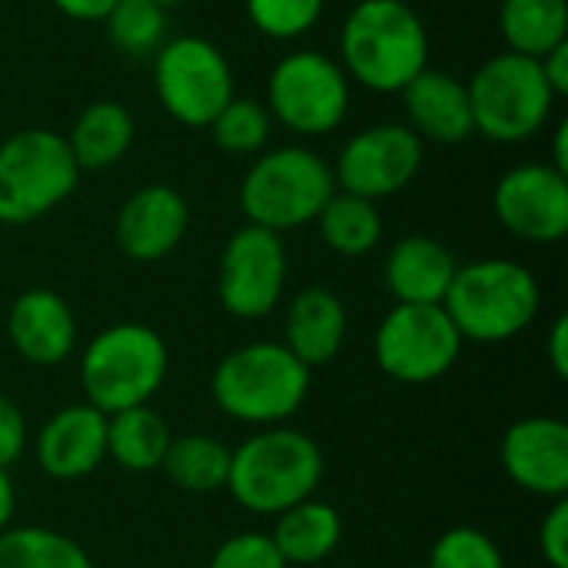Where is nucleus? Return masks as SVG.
<instances>
[{
	"label": "nucleus",
	"mask_w": 568,
	"mask_h": 568,
	"mask_svg": "<svg viewBox=\"0 0 568 568\" xmlns=\"http://www.w3.org/2000/svg\"><path fill=\"white\" fill-rule=\"evenodd\" d=\"M339 67L349 83L399 93L429 67V30L406 0H359L339 27Z\"/></svg>",
	"instance_id": "1"
},
{
	"label": "nucleus",
	"mask_w": 568,
	"mask_h": 568,
	"mask_svg": "<svg viewBox=\"0 0 568 568\" xmlns=\"http://www.w3.org/2000/svg\"><path fill=\"white\" fill-rule=\"evenodd\" d=\"M323 449L303 429L266 426L230 456L226 489L253 516H280L313 499L323 483Z\"/></svg>",
	"instance_id": "2"
},
{
	"label": "nucleus",
	"mask_w": 568,
	"mask_h": 568,
	"mask_svg": "<svg viewBox=\"0 0 568 568\" xmlns=\"http://www.w3.org/2000/svg\"><path fill=\"white\" fill-rule=\"evenodd\" d=\"M210 396L236 423L283 426L310 396V369L283 343H246L216 363Z\"/></svg>",
	"instance_id": "3"
},
{
	"label": "nucleus",
	"mask_w": 568,
	"mask_h": 568,
	"mask_svg": "<svg viewBox=\"0 0 568 568\" xmlns=\"http://www.w3.org/2000/svg\"><path fill=\"white\" fill-rule=\"evenodd\" d=\"M539 306L542 290L536 273L506 256L459 266L443 300L463 343H509L536 323Z\"/></svg>",
	"instance_id": "4"
},
{
	"label": "nucleus",
	"mask_w": 568,
	"mask_h": 568,
	"mask_svg": "<svg viewBox=\"0 0 568 568\" xmlns=\"http://www.w3.org/2000/svg\"><path fill=\"white\" fill-rule=\"evenodd\" d=\"M336 193L333 166L313 146L283 143L266 146L253 156L240 183V210L246 223L290 233L306 223H316L320 210Z\"/></svg>",
	"instance_id": "5"
},
{
	"label": "nucleus",
	"mask_w": 568,
	"mask_h": 568,
	"mask_svg": "<svg viewBox=\"0 0 568 568\" xmlns=\"http://www.w3.org/2000/svg\"><path fill=\"white\" fill-rule=\"evenodd\" d=\"M170 373L166 339L146 323H113L100 329L80 356V386L93 409L150 406Z\"/></svg>",
	"instance_id": "6"
},
{
	"label": "nucleus",
	"mask_w": 568,
	"mask_h": 568,
	"mask_svg": "<svg viewBox=\"0 0 568 568\" xmlns=\"http://www.w3.org/2000/svg\"><path fill=\"white\" fill-rule=\"evenodd\" d=\"M466 93L476 136L506 146L539 136L559 103L542 77L539 60L509 50L479 63L466 80Z\"/></svg>",
	"instance_id": "7"
},
{
	"label": "nucleus",
	"mask_w": 568,
	"mask_h": 568,
	"mask_svg": "<svg viewBox=\"0 0 568 568\" xmlns=\"http://www.w3.org/2000/svg\"><path fill=\"white\" fill-rule=\"evenodd\" d=\"M80 166L57 130L27 126L0 143V223L27 226L67 203Z\"/></svg>",
	"instance_id": "8"
},
{
	"label": "nucleus",
	"mask_w": 568,
	"mask_h": 568,
	"mask_svg": "<svg viewBox=\"0 0 568 568\" xmlns=\"http://www.w3.org/2000/svg\"><path fill=\"white\" fill-rule=\"evenodd\" d=\"M263 103L276 126L300 140H316L346 123L353 83L336 57L323 50H293L270 70Z\"/></svg>",
	"instance_id": "9"
},
{
	"label": "nucleus",
	"mask_w": 568,
	"mask_h": 568,
	"mask_svg": "<svg viewBox=\"0 0 568 568\" xmlns=\"http://www.w3.org/2000/svg\"><path fill=\"white\" fill-rule=\"evenodd\" d=\"M153 93L170 120L206 130L236 97V77L226 53L196 33L166 37L153 53Z\"/></svg>",
	"instance_id": "10"
},
{
	"label": "nucleus",
	"mask_w": 568,
	"mask_h": 568,
	"mask_svg": "<svg viewBox=\"0 0 568 568\" xmlns=\"http://www.w3.org/2000/svg\"><path fill=\"white\" fill-rule=\"evenodd\" d=\"M373 353L389 379L426 386L443 379L456 366L463 353V336L443 303H396L376 329Z\"/></svg>",
	"instance_id": "11"
},
{
	"label": "nucleus",
	"mask_w": 568,
	"mask_h": 568,
	"mask_svg": "<svg viewBox=\"0 0 568 568\" xmlns=\"http://www.w3.org/2000/svg\"><path fill=\"white\" fill-rule=\"evenodd\" d=\"M426 143L406 123H373L356 130L336 153V190L363 200H389L403 193L423 170Z\"/></svg>",
	"instance_id": "12"
},
{
	"label": "nucleus",
	"mask_w": 568,
	"mask_h": 568,
	"mask_svg": "<svg viewBox=\"0 0 568 568\" xmlns=\"http://www.w3.org/2000/svg\"><path fill=\"white\" fill-rule=\"evenodd\" d=\"M286 246L283 236L263 226H240L220 256L216 293L230 316L263 320L276 310L286 286Z\"/></svg>",
	"instance_id": "13"
},
{
	"label": "nucleus",
	"mask_w": 568,
	"mask_h": 568,
	"mask_svg": "<svg viewBox=\"0 0 568 568\" xmlns=\"http://www.w3.org/2000/svg\"><path fill=\"white\" fill-rule=\"evenodd\" d=\"M493 210L506 233L526 243H559L568 233V176L552 163H519L493 190Z\"/></svg>",
	"instance_id": "14"
},
{
	"label": "nucleus",
	"mask_w": 568,
	"mask_h": 568,
	"mask_svg": "<svg viewBox=\"0 0 568 568\" xmlns=\"http://www.w3.org/2000/svg\"><path fill=\"white\" fill-rule=\"evenodd\" d=\"M190 230V203L170 183H146L133 190L113 220L116 246L133 263L166 260Z\"/></svg>",
	"instance_id": "15"
},
{
	"label": "nucleus",
	"mask_w": 568,
	"mask_h": 568,
	"mask_svg": "<svg viewBox=\"0 0 568 568\" xmlns=\"http://www.w3.org/2000/svg\"><path fill=\"white\" fill-rule=\"evenodd\" d=\"M506 476L529 496H568V426L556 416H526L513 423L499 446Z\"/></svg>",
	"instance_id": "16"
},
{
	"label": "nucleus",
	"mask_w": 568,
	"mask_h": 568,
	"mask_svg": "<svg viewBox=\"0 0 568 568\" xmlns=\"http://www.w3.org/2000/svg\"><path fill=\"white\" fill-rule=\"evenodd\" d=\"M106 459V416L90 403L57 409L37 433V463L57 483H73Z\"/></svg>",
	"instance_id": "17"
},
{
	"label": "nucleus",
	"mask_w": 568,
	"mask_h": 568,
	"mask_svg": "<svg viewBox=\"0 0 568 568\" xmlns=\"http://www.w3.org/2000/svg\"><path fill=\"white\" fill-rule=\"evenodd\" d=\"M396 97L403 103L406 126L423 143L456 146V143H466V140L476 136L469 93H466V83L456 73L426 67Z\"/></svg>",
	"instance_id": "18"
},
{
	"label": "nucleus",
	"mask_w": 568,
	"mask_h": 568,
	"mask_svg": "<svg viewBox=\"0 0 568 568\" xmlns=\"http://www.w3.org/2000/svg\"><path fill=\"white\" fill-rule=\"evenodd\" d=\"M7 336L30 366H60L77 349V320L60 293L33 286L10 303Z\"/></svg>",
	"instance_id": "19"
},
{
	"label": "nucleus",
	"mask_w": 568,
	"mask_h": 568,
	"mask_svg": "<svg viewBox=\"0 0 568 568\" xmlns=\"http://www.w3.org/2000/svg\"><path fill=\"white\" fill-rule=\"evenodd\" d=\"M459 263L449 253V246H443L433 236H403L383 263V280L386 290L393 293L396 303H423V306H436L446 300L453 276H456Z\"/></svg>",
	"instance_id": "20"
},
{
	"label": "nucleus",
	"mask_w": 568,
	"mask_h": 568,
	"mask_svg": "<svg viewBox=\"0 0 568 568\" xmlns=\"http://www.w3.org/2000/svg\"><path fill=\"white\" fill-rule=\"evenodd\" d=\"M346 306L333 290L306 286L286 306V349L306 366H326L346 343Z\"/></svg>",
	"instance_id": "21"
},
{
	"label": "nucleus",
	"mask_w": 568,
	"mask_h": 568,
	"mask_svg": "<svg viewBox=\"0 0 568 568\" xmlns=\"http://www.w3.org/2000/svg\"><path fill=\"white\" fill-rule=\"evenodd\" d=\"M63 140H67L80 173H87V170L97 173V170L116 166L130 153L133 140H136V123L123 103L93 100L77 113V120Z\"/></svg>",
	"instance_id": "22"
},
{
	"label": "nucleus",
	"mask_w": 568,
	"mask_h": 568,
	"mask_svg": "<svg viewBox=\"0 0 568 568\" xmlns=\"http://www.w3.org/2000/svg\"><path fill=\"white\" fill-rule=\"evenodd\" d=\"M273 519L276 526L270 539L286 566H320L343 542V519L329 503L303 499Z\"/></svg>",
	"instance_id": "23"
},
{
	"label": "nucleus",
	"mask_w": 568,
	"mask_h": 568,
	"mask_svg": "<svg viewBox=\"0 0 568 568\" xmlns=\"http://www.w3.org/2000/svg\"><path fill=\"white\" fill-rule=\"evenodd\" d=\"M170 426L150 406H133L106 416V459L126 473H156L170 449Z\"/></svg>",
	"instance_id": "24"
},
{
	"label": "nucleus",
	"mask_w": 568,
	"mask_h": 568,
	"mask_svg": "<svg viewBox=\"0 0 568 568\" xmlns=\"http://www.w3.org/2000/svg\"><path fill=\"white\" fill-rule=\"evenodd\" d=\"M499 33L509 53L542 60L568 40V0H503Z\"/></svg>",
	"instance_id": "25"
},
{
	"label": "nucleus",
	"mask_w": 568,
	"mask_h": 568,
	"mask_svg": "<svg viewBox=\"0 0 568 568\" xmlns=\"http://www.w3.org/2000/svg\"><path fill=\"white\" fill-rule=\"evenodd\" d=\"M316 230H320V240L336 256L359 260V256H369L383 243V213H379V203L336 190L329 203L320 210Z\"/></svg>",
	"instance_id": "26"
},
{
	"label": "nucleus",
	"mask_w": 568,
	"mask_h": 568,
	"mask_svg": "<svg viewBox=\"0 0 568 568\" xmlns=\"http://www.w3.org/2000/svg\"><path fill=\"white\" fill-rule=\"evenodd\" d=\"M230 456H233V449L226 443H220L216 436L190 433V436L170 439V449H166L160 469L166 473V479L176 489H183L190 496H210V493L226 489Z\"/></svg>",
	"instance_id": "27"
},
{
	"label": "nucleus",
	"mask_w": 568,
	"mask_h": 568,
	"mask_svg": "<svg viewBox=\"0 0 568 568\" xmlns=\"http://www.w3.org/2000/svg\"><path fill=\"white\" fill-rule=\"evenodd\" d=\"M0 568H93L87 549L47 526H10L0 532Z\"/></svg>",
	"instance_id": "28"
},
{
	"label": "nucleus",
	"mask_w": 568,
	"mask_h": 568,
	"mask_svg": "<svg viewBox=\"0 0 568 568\" xmlns=\"http://www.w3.org/2000/svg\"><path fill=\"white\" fill-rule=\"evenodd\" d=\"M273 116L263 100L233 97L206 126L213 143L230 156H260L273 140Z\"/></svg>",
	"instance_id": "29"
},
{
	"label": "nucleus",
	"mask_w": 568,
	"mask_h": 568,
	"mask_svg": "<svg viewBox=\"0 0 568 568\" xmlns=\"http://www.w3.org/2000/svg\"><path fill=\"white\" fill-rule=\"evenodd\" d=\"M166 7L153 0H120L100 23L106 27L110 43L126 57H153L166 33Z\"/></svg>",
	"instance_id": "30"
},
{
	"label": "nucleus",
	"mask_w": 568,
	"mask_h": 568,
	"mask_svg": "<svg viewBox=\"0 0 568 568\" xmlns=\"http://www.w3.org/2000/svg\"><path fill=\"white\" fill-rule=\"evenodd\" d=\"M243 7L250 23L280 43L306 37L326 13V0H243Z\"/></svg>",
	"instance_id": "31"
},
{
	"label": "nucleus",
	"mask_w": 568,
	"mask_h": 568,
	"mask_svg": "<svg viewBox=\"0 0 568 568\" xmlns=\"http://www.w3.org/2000/svg\"><path fill=\"white\" fill-rule=\"evenodd\" d=\"M426 568H506V556L489 532L476 526H453L433 542Z\"/></svg>",
	"instance_id": "32"
},
{
	"label": "nucleus",
	"mask_w": 568,
	"mask_h": 568,
	"mask_svg": "<svg viewBox=\"0 0 568 568\" xmlns=\"http://www.w3.org/2000/svg\"><path fill=\"white\" fill-rule=\"evenodd\" d=\"M206 568H290L266 532H236L223 539Z\"/></svg>",
	"instance_id": "33"
},
{
	"label": "nucleus",
	"mask_w": 568,
	"mask_h": 568,
	"mask_svg": "<svg viewBox=\"0 0 568 568\" xmlns=\"http://www.w3.org/2000/svg\"><path fill=\"white\" fill-rule=\"evenodd\" d=\"M539 549L549 568H568V496L552 499L539 526Z\"/></svg>",
	"instance_id": "34"
},
{
	"label": "nucleus",
	"mask_w": 568,
	"mask_h": 568,
	"mask_svg": "<svg viewBox=\"0 0 568 568\" xmlns=\"http://www.w3.org/2000/svg\"><path fill=\"white\" fill-rule=\"evenodd\" d=\"M23 449H27V419L20 406L0 393V469L7 473L10 466H17Z\"/></svg>",
	"instance_id": "35"
},
{
	"label": "nucleus",
	"mask_w": 568,
	"mask_h": 568,
	"mask_svg": "<svg viewBox=\"0 0 568 568\" xmlns=\"http://www.w3.org/2000/svg\"><path fill=\"white\" fill-rule=\"evenodd\" d=\"M539 67H542V77H546L549 90L556 93V100L568 97V40L566 43H559L556 50H549V53L539 60Z\"/></svg>",
	"instance_id": "36"
},
{
	"label": "nucleus",
	"mask_w": 568,
	"mask_h": 568,
	"mask_svg": "<svg viewBox=\"0 0 568 568\" xmlns=\"http://www.w3.org/2000/svg\"><path fill=\"white\" fill-rule=\"evenodd\" d=\"M120 0H50L53 10H60L63 17L70 20H80V23H90V20H103Z\"/></svg>",
	"instance_id": "37"
},
{
	"label": "nucleus",
	"mask_w": 568,
	"mask_h": 568,
	"mask_svg": "<svg viewBox=\"0 0 568 568\" xmlns=\"http://www.w3.org/2000/svg\"><path fill=\"white\" fill-rule=\"evenodd\" d=\"M546 353H549V366L559 379H568V316H556L549 339H546Z\"/></svg>",
	"instance_id": "38"
},
{
	"label": "nucleus",
	"mask_w": 568,
	"mask_h": 568,
	"mask_svg": "<svg viewBox=\"0 0 568 568\" xmlns=\"http://www.w3.org/2000/svg\"><path fill=\"white\" fill-rule=\"evenodd\" d=\"M13 509H17V496H13V483L10 476L0 469V532L10 529V519H13Z\"/></svg>",
	"instance_id": "39"
},
{
	"label": "nucleus",
	"mask_w": 568,
	"mask_h": 568,
	"mask_svg": "<svg viewBox=\"0 0 568 568\" xmlns=\"http://www.w3.org/2000/svg\"><path fill=\"white\" fill-rule=\"evenodd\" d=\"M552 166L568 176V120H559L556 126V143H552Z\"/></svg>",
	"instance_id": "40"
},
{
	"label": "nucleus",
	"mask_w": 568,
	"mask_h": 568,
	"mask_svg": "<svg viewBox=\"0 0 568 568\" xmlns=\"http://www.w3.org/2000/svg\"><path fill=\"white\" fill-rule=\"evenodd\" d=\"M153 3H160V7H166V10H173V7H183V3H190V0H153Z\"/></svg>",
	"instance_id": "41"
}]
</instances>
